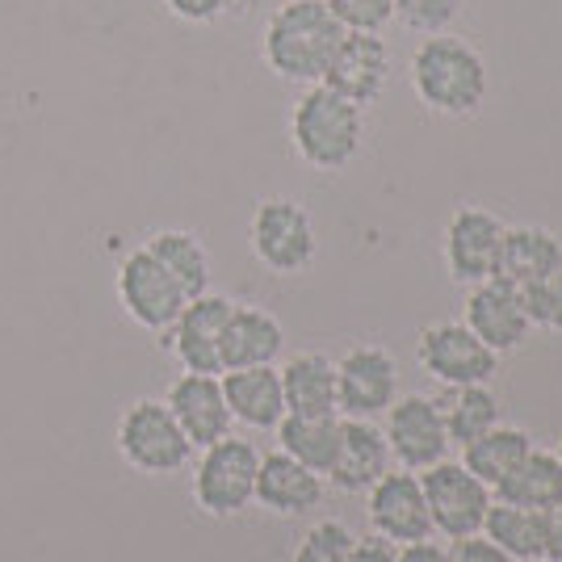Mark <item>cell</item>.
Wrapping results in <instances>:
<instances>
[{
    "instance_id": "1",
    "label": "cell",
    "mask_w": 562,
    "mask_h": 562,
    "mask_svg": "<svg viewBox=\"0 0 562 562\" xmlns=\"http://www.w3.org/2000/svg\"><path fill=\"white\" fill-rule=\"evenodd\" d=\"M345 34L349 30L336 22V13L324 0H285L265 22L260 50H265L269 71H278L281 80L324 85L331 55H336Z\"/></svg>"
},
{
    "instance_id": "2",
    "label": "cell",
    "mask_w": 562,
    "mask_h": 562,
    "mask_svg": "<svg viewBox=\"0 0 562 562\" xmlns=\"http://www.w3.org/2000/svg\"><path fill=\"white\" fill-rule=\"evenodd\" d=\"M412 89L432 114L470 117L487 101V64L467 38L428 34L412 55Z\"/></svg>"
},
{
    "instance_id": "3",
    "label": "cell",
    "mask_w": 562,
    "mask_h": 562,
    "mask_svg": "<svg viewBox=\"0 0 562 562\" xmlns=\"http://www.w3.org/2000/svg\"><path fill=\"white\" fill-rule=\"evenodd\" d=\"M290 139L311 168L336 172L357 160L366 139V114L328 85H306V93L294 101L290 114Z\"/></svg>"
},
{
    "instance_id": "4",
    "label": "cell",
    "mask_w": 562,
    "mask_h": 562,
    "mask_svg": "<svg viewBox=\"0 0 562 562\" xmlns=\"http://www.w3.org/2000/svg\"><path fill=\"white\" fill-rule=\"evenodd\" d=\"M117 453L139 474H177L189 467L193 446L165 398H135L117 420Z\"/></svg>"
},
{
    "instance_id": "5",
    "label": "cell",
    "mask_w": 562,
    "mask_h": 562,
    "mask_svg": "<svg viewBox=\"0 0 562 562\" xmlns=\"http://www.w3.org/2000/svg\"><path fill=\"white\" fill-rule=\"evenodd\" d=\"M260 453L244 437H223L202 449L193 467V499L206 516H235L257 499Z\"/></svg>"
},
{
    "instance_id": "6",
    "label": "cell",
    "mask_w": 562,
    "mask_h": 562,
    "mask_svg": "<svg viewBox=\"0 0 562 562\" xmlns=\"http://www.w3.org/2000/svg\"><path fill=\"white\" fill-rule=\"evenodd\" d=\"M252 252L269 273H303L319 252L315 223L294 198H265L248 223Z\"/></svg>"
},
{
    "instance_id": "7",
    "label": "cell",
    "mask_w": 562,
    "mask_h": 562,
    "mask_svg": "<svg viewBox=\"0 0 562 562\" xmlns=\"http://www.w3.org/2000/svg\"><path fill=\"white\" fill-rule=\"evenodd\" d=\"M117 303L122 311L147 331H160L165 336L172 324H177V315H181V306L189 303V294L181 290V281L168 273L160 260L147 252V244L135 248L131 257L117 265Z\"/></svg>"
},
{
    "instance_id": "8",
    "label": "cell",
    "mask_w": 562,
    "mask_h": 562,
    "mask_svg": "<svg viewBox=\"0 0 562 562\" xmlns=\"http://www.w3.org/2000/svg\"><path fill=\"white\" fill-rule=\"evenodd\" d=\"M420 487L437 533H446L453 541L483 533V520H487V508H492V487L479 483L462 462L441 458L437 467L420 470Z\"/></svg>"
},
{
    "instance_id": "9",
    "label": "cell",
    "mask_w": 562,
    "mask_h": 562,
    "mask_svg": "<svg viewBox=\"0 0 562 562\" xmlns=\"http://www.w3.org/2000/svg\"><path fill=\"white\" fill-rule=\"evenodd\" d=\"M398 395V361L382 345H357L336 361V412L345 420H378Z\"/></svg>"
},
{
    "instance_id": "10",
    "label": "cell",
    "mask_w": 562,
    "mask_h": 562,
    "mask_svg": "<svg viewBox=\"0 0 562 562\" xmlns=\"http://www.w3.org/2000/svg\"><path fill=\"white\" fill-rule=\"evenodd\" d=\"M424 374L441 382L446 391L453 386H487L499 370V352H492L467 324H428L416 345Z\"/></svg>"
},
{
    "instance_id": "11",
    "label": "cell",
    "mask_w": 562,
    "mask_h": 562,
    "mask_svg": "<svg viewBox=\"0 0 562 562\" xmlns=\"http://www.w3.org/2000/svg\"><path fill=\"white\" fill-rule=\"evenodd\" d=\"M391 458H398L403 470H428L437 467L449 453V432L446 416H441V403L428 395H407L395 398L386 407V428H382Z\"/></svg>"
},
{
    "instance_id": "12",
    "label": "cell",
    "mask_w": 562,
    "mask_h": 562,
    "mask_svg": "<svg viewBox=\"0 0 562 562\" xmlns=\"http://www.w3.org/2000/svg\"><path fill=\"white\" fill-rule=\"evenodd\" d=\"M227 294H198L181 306L177 324L165 331V345L189 374H223V328L232 315Z\"/></svg>"
},
{
    "instance_id": "13",
    "label": "cell",
    "mask_w": 562,
    "mask_h": 562,
    "mask_svg": "<svg viewBox=\"0 0 562 562\" xmlns=\"http://www.w3.org/2000/svg\"><path fill=\"white\" fill-rule=\"evenodd\" d=\"M366 516H370L378 538L395 541V546L428 541V533H432V516L424 504V487L416 470H386L370 487Z\"/></svg>"
},
{
    "instance_id": "14",
    "label": "cell",
    "mask_w": 562,
    "mask_h": 562,
    "mask_svg": "<svg viewBox=\"0 0 562 562\" xmlns=\"http://www.w3.org/2000/svg\"><path fill=\"white\" fill-rule=\"evenodd\" d=\"M492 352H513L525 345L529 336V315H525V299L520 285L504 278H487L470 285L467 294V319H462Z\"/></svg>"
},
{
    "instance_id": "15",
    "label": "cell",
    "mask_w": 562,
    "mask_h": 562,
    "mask_svg": "<svg viewBox=\"0 0 562 562\" xmlns=\"http://www.w3.org/2000/svg\"><path fill=\"white\" fill-rule=\"evenodd\" d=\"M504 244V223L483 206H458L446 227V265L449 278L462 285L495 278V260Z\"/></svg>"
},
{
    "instance_id": "16",
    "label": "cell",
    "mask_w": 562,
    "mask_h": 562,
    "mask_svg": "<svg viewBox=\"0 0 562 562\" xmlns=\"http://www.w3.org/2000/svg\"><path fill=\"white\" fill-rule=\"evenodd\" d=\"M168 412L177 416L181 432L189 437L193 449H206L223 437H232V407L223 398V382L218 374H181L168 386Z\"/></svg>"
},
{
    "instance_id": "17",
    "label": "cell",
    "mask_w": 562,
    "mask_h": 562,
    "mask_svg": "<svg viewBox=\"0 0 562 562\" xmlns=\"http://www.w3.org/2000/svg\"><path fill=\"white\" fill-rule=\"evenodd\" d=\"M386 80H391V47L382 43V34H345L324 76L328 89L349 97L361 110L382 97Z\"/></svg>"
},
{
    "instance_id": "18",
    "label": "cell",
    "mask_w": 562,
    "mask_h": 562,
    "mask_svg": "<svg viewBox=\"0 0 562 562\" xmlns=\"http://www.w3.org/2000/svg\"><path fill=\"white\" fill-rule=\"evenodd\" d=\"M324 499V474L294 462L290 453H260L257 504L278 516H303Z\"/></svg>"
},
{
    "instance_id": "19",
    "label": "cell",
    "mask_w": 562,
    "mask_h": 562,
    "mask_svg": "<svg viewBox=\"0 0 562 562\" xmlns=\"http://www.w3.org/2000/svg\"><path fill=\"white\" fill-rule=\"evenodd\" d=\"M391 470V446L374 420H340V449L328 479L340 492H370Z\"/></svg>"
},
{
    "instance_id": "20",
    "label": "cell",
    "mask_w": 562,
    "mask_h": 562,
    "mask_svg": "<svg viewBox=\"0 0 562 562\" xmlns=\"http://www.w3.org/2000/svg\"><path fill=\"white\" fill-rule=\"evenodd\" d=\"M223 398L232 407V420L244 428L269 432L285 416V395H281V374L273 366H248V370H223Z\"/></svg>"
},
{
    "instance_id": "21",
    "label": "cell",
    "mask_w": 562,
    "mask_h": 562,
    "mask_svg": "<svg viewBox=\"0 0 562 562\" xmlns=\"http://www.w3.org/2000/svg\"><path fill=\"white\" fill-rule=\"evenodd\" d=\"M285 349V328L265 306H232L223 328V370H248V366H273Z\"/></svg>"
},
{
    "instance_id": "22",
    "label": "cell",
    "mask_w": 562,
    "mask_h": 562,
    "mask_svg": "<svg viewBox=\"0 0 562 562\" xmlns=\"http://www.w3.org/2000/svg\"><path fill=\"white\" fill-rule=\"evenodd\" d=\"M285 412L294 416H340L336 412V361L324 352H299L278 370Z\"/></svg>"
},
{
    "instance_id": "23",
    "label": "cell",
    "mask_w": 562,
    "mask_h": 562,
    "mask_svg": "<svg viewBox=\"0 0 562 562\" xmlns=\"http://www.w3.org/2000/svg\"><path fill=\"white\" fill-rule=\"evenodd\" d=\"M562 269V244L546 227H504L499 260H495V278L513 281V285H533Z\"/></svg>"
},
{
    "instance_id": "24",
    "label": "cell",
    "mask_w": 562,
    "mask_h": 562,
    "mask_svg": "<svg viewBox=\"0 0 562 562\" xmlns=\"http://www.w3.org/2000/svg\"><path fill=\"white\" fill-rule=\"evenodd\" d=\"M278 432V449L290 453L294 462L311 467L315 474H328L336 462V449H340V416H294L285 412Z\"/></svg>"
},
{
    "instance_id": "25",
    "label": "cell",
    "mask_w": 562,
    "mask_h": 562,
    "mask_svg": "<svg viewBox=\"0 0 562 562\" xmlns=\"http://www.w3.org/2000/svg\"><path fill=\"white\" fill-rule=\"evenodd\" d=\"M495 495L504 504H520V508H533V513H546L562 504V462L559 453H546V449H529L525 462L495 487Z\"/></svg>"
},
{
    "instance_id": "26",
    "label": "cell",
    "mask_w": 562,
    "mask_h": 562,
    "mask_svg": "<svg viewBox=\"0 0 562 562\" xmlns=\"http://www.w3.org/2000/svg\"><path fill=\"white\" fill-rule=\"evenodd\" d=\"M529 449H533V437H529L525 428H504V424H495L479 441L462 446V467H467L479 483H487L495 492V487L525 462Z\"/></svg>"
},
{
    "instance_id": "27",
    "label": "cell",
    "mask_w": 562,
    "mask_h": 562,
    "mask_svg": "<svg viewBox=\"0 0 562 562\" xmlns=\"http://www.w3.org/2000/svg\"><path fill=\"white\" fill-rule=\"evenodd\" d=\"M147 252L181 281V290H186L189 299L211 290V257H206L202 239L193 232H156L147 239Z\"/></svg>"
},
{
    "instance_id": "28",
    "label": "cell",
    "mask_w": 562,
    "mask_h": 562,
    "mask_svg": "<svg viewBox=\"0 0 562 562\" xmlns=\"http://www.w3.org/2000/svg\"><path fill=\"white\" fill-rule=\"evenodd\" d=\"M483 533H487L504 554H513L516 562L541 559V513H533V508L492 499L487 520H483Z\"/></svg>"
},
{
    "instance_id": "29",
    "label": "cell",
    "mask_w": 562,
    "mask_h": 562,
    "mask_svg": "<svg viewBox=\"0 0 562 562\" xmlns=\"http://www.w3.org/2000/svg\"><path fill=\"white\" fill-rule=\"evenodd\" d=\"M441 416H446L449 446H470L499 424V398L487 386H453L441 403Z\"/></svg>"
},
{
    "instance_id": "30",
    "label": "cell",
    "mask_w": 562,
    "mask_h": 562,
    "mask_svg": "<svg viewBox=\"0 0 562 562\" xmlns=\"http://www.w3.org/2000/svg\"><path fill=\"white\" fill-rule=\"evenodd\" d=\"M462 13V0H395V22H403L412 34H446L453 18Z\"/></svg>"
},
{
    "instance_id": "31",
    "label": "cell",
    "mask_w": 562,
    "mask_h": 562,
    "mask_svg": "<svg viewBox=\"0 0 562 562\" xmlns=\"http://www.w3.org/2000/svg\"><path fill=\"white\" fill-rule=\"evenodd\" d=\"M328 9L349 34H382L395 22V0H328Z\"/></svg>"
},
{
    "instance_id": "32",
    "label": "cell",
    "mask_w": 562,
    "mask_h": 562,
    "mask_svg": "<svg viewBox=\"0 0 562 562\" xmlns=\"http://www.w3.org/2000/svg\"><path fill=\"white\" fill-rule=\"evenodd\" d=\"M352 533L340 520H319L315 529H306V538L294 550V562H345L349 559Z\"/></svg>"
},
{
    "instance_id": "33",
    "label": "cell",
    "mask_w": 562,
    "mask_h": 562,
    "mask_svg": "<svg viewBox=\"0 0 562 562\" xmlns=\"http://www.w3.org/2000/svg\"><path fill=\"white\" fill-rule=\"evenodd\" d=\"M520 299H525L529 324L562 331V269H554L550 278L533 281V285H520Z\"/></svg>"
},
{
    "instance_id": "34",
    "label": "cell",
    "mask_w": 562,
    "mask_h": 562,
    "mask_svg": "<svg viewBox=\"0 0 562 562\" xmlns=\"http://www.w3.org/2000/svg\"><path fill=\"white\" fill-rule=\"evenodd\" d=\"M449 562H516L513 554H504L487 533H470V538H458L453 550H449Z\"/></svg>"
},
{
    "instance_id": "35",
    "label": "cell",
    "mask_w": 562,
    "mask_h": 562,
    "mask_svg": "<svg viewBox=\"0 0 562 562\" xmlns=\"http://www.w3.org/2000/svg\"><path fill=\"white\" fill-rule=\"evenodd\" d=\"M165 4L172 18H181L189 25H206L223 13V0H165Z\"/></svg>"
},
{
    "instance_id": "36",
    "label": "cell",
    "mask_w": 562,
    "mask_h": 562,
    "mask_svg": "<svg viewBox=\"0 0 562 562\" xmlns=\"http://www.w3.org/2000/svg\"><path fill=\"white\" fill-rule=\"evenodd\" d=\"M398 559V550H395V541H386V538H352L349 546V559L345 562H395Z\"/></svg>"
},
{
    "instance_id": "37",
    "label": "cell",
    "mask_w": 562,
    "mask_h": 562,
    "mask_svg": "<svg viewBox=\"0 0 562 562\" xmlns=\"http://www.w3.org/2000/svg\"><path fill=\"white\" fill-rule=\"evenodd\" d=\"M541 559L562 562V504L541 513Z\"/></svg>"
},
{
    "instance_id": "38",
    "label": "cell",
    "mask_w": 562,
    "mask_h": 562,
    "mask_svg": "<svg viewBox=\"0 0 562 562\" xmlns=\"http://www.w3.org/2000/svg\"><path fill=\"white\" fill-rule=\"evenodd\" d=\"M395 562H449V554L441 546H432V541H412V546L398 550Z\"/></svg>"
},
{
    "instance_id": "39",
    "label": "cell",
    "mask_w": 562,
    "mask_h": 562,
    "mask_svg": "<svg viewBox=\"0 0 562 562\" xmlns=\"http://www.w3.org/2000/svg\"><path fill=\"white\" fill-rule=\"evenodd\" d=\"M260 0H223V13L232 9V13H252Z\"/></svg>"
},
{
    "instance_id": "40",
    "label": "cell",
    "mask_w": 562,
    "mask_h": 562,
    "mask_svg": "<svg viewBox=\"0 0 562 562\" xmlns=\"http://www.w3.org/2000/svg\"><path fill=\"white\" fill-rule=\"evenodd\" d=\"M559 462H562V441H559Z\"/></svg>"
},
{
    "instance_id": "41",
    "label": "cell",
    "mask_w": 562,
    "mask_h": 562,
    "mask_svg": "<svg viewBox=\"0 0 562 562\" xmlns=\"http://www.w3.org/2000/svg\"><path fill=\"white\" fill-rule=\"evenodd\" d=\"M529 562H550V559H529Z\"/></svg>"
},
{
    "instance_id": "42",
    "label": "cell",
    "mask_w": 562,
    "mask_h": 562,
    "mask_svg": "<svg viewBox=\"0 0 562 562\" xmlns=\"http://www.w3.org/2000/svg\"><path fill=\"white\" fill-rule=\"evenodd\" d=\"M324 4H328V0H324Z\"/></svg>"
}]
</instances>
